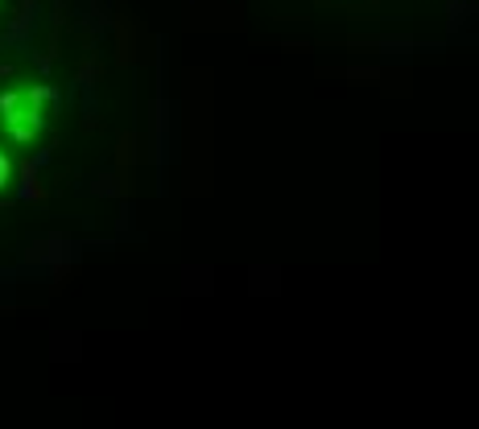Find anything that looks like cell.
<instances>
[{
  "label": "cell",
  "instance_id": "obj_1",
  "mask_svg": "<svg viewBox=\"0 0 479 429\" xmlns=\"http://www.w3.org/2000/svg\"><path fill=\"white\" fill-rule=\"evenodd\" d=\"M9 173H13V165H9V157H4V153H0V186L9 182Z\"/></svg>",
  "mask_w": 479,
  "mask_h": 429
}]
</instances>
